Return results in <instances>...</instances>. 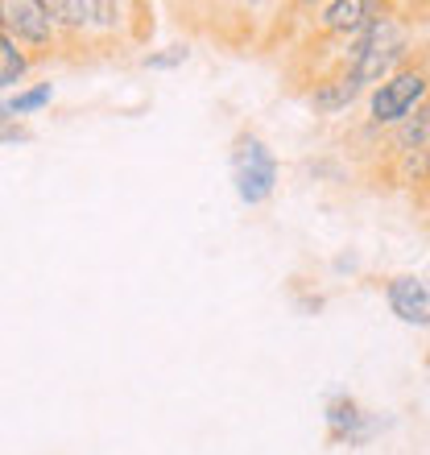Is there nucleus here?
Wrapping results in <instances>:
<instances>
[{"mask_svg":"<svg viewBox=\"0 0 430 455\" xmlns=\"http://www.w3.org/2000/svg\"><path fill=\"white\" fill-rule=\"evenodd\" d=\"M54 104V84H29L21 87V92H12V96L0 100V112L12 120H25V116H34V112L50 108Z\"/></svg>","mask_w":430,"mask_h":455,"instance_id":"obj_11","label":"nucleus"},{"mask_svg":"<svg viewBox=\"0 0 430 455\" xmlns=\"http://www.w3.org/2000/svg\"><path fill=\"white\" fill-rule=\"evenodd\" d=\"M430 100V54L410 59L397 75H389L385 84H377L369 92V120L377 132L397 129L402 120H410L414 112Z\"/></svg>","mask_w":430,"mask_h":455,"instance_id":"obj_2","label":"nucleus"},{"mask_svg":"<svg viewBox=\"0 0 430 455\" xmlns=\"http://www.w3.org/2000/svg\"><path fill=\"white\" fill-rule=\"evenodd\" d=\"M322 427H327V439L339 447H369L389 422L369 406H360L352 394H331L322 406Z\"/></svg>","mask_w":430,"mask_h":455,"instance_id":"obj_5","label":"nucleus"},{"mask_svg":"<svg viewBox=\"0 0 430 455\" xmlns=\"http://www.w3.org/2000/svg\"><path fill=\"white\" fill-rule=\"evenodd\" d=\"M0 29L21 50H29L34 59L54 54L62 42L59 25L50 21L46 0H0Z\"/></svg>","mask_w":430,"mask_h":455,"instance_id":"obj_4","label":"nucleus"},{"mask_svg":"<svg viewBox=\"0 0 430 455\" xmlns=\"http://www.w3.org/2000/svg\"><path fill=\"white\" fill-rule=\"evenodd\" d=\"M29 141H34V132L25 129L21 120H12L0 112V145H29Z\"/></svg>","mask_w":430,"mask_h":455,"instance_id":"obj_13","label":"nucleus"},{"mask_svg":"<svg viewBox=\"0 0 430 455\" xmlns=\"http://www.w3.org/2000/svg\"><path fill=\"white\" fill-rule=\"evenodd\" d=\"M410 59H414V29H410V21L402 12L385 4L356 37H347L344 46H339L335 67L347 71L360 87L372 92V87L385 84L389 75L402 71Z\"/></svg>","mask_w":430,"mask_h":455,"instance_id":"obj_1","label":"nucleus"},{"mask_svg":"<svg viewBox=\"0 0 430 455\" xmlns=\"http://www.w3.org/2000/svg\"><path fill=\"white\" fill-rule=\"evenodd\" d=\"M227 170H232V187H236V199L244 207L269 204L277 191V179H282L277 154L265 145V137H257L252 129L236 132L232 154H227Z\"/></svg>","mask_w":430,"mask_h":455,"instance_id":"obj_3","label":"nucleus"},{"mask_svg":"<svg viewBox=\"0 0 430 455\" xmlns=\"http://www.w3.org/2000/svg\"><path fill=\"white\" fill-rule=\"evenodd\" d=\"M46 9L62 37L116 34L124 12H129L124 4H112V0H46Z\"/></svg>","mask_w":430,"mask_h":455,"instance_id":"obj_6","label":"nucleus"},{"mask_svg":"<svg viewBox=\"0 0 430 455\" xmlns=\"http://www.w3.org/2000/svg\"><path fill=\"white\" fill-rule=\"evenodd\" d=\"M187 59H191V50H187V46H166V50L145 54L141 67H145V71H174V67H182Z\"/></svg>","mask_w":430,"mask_h":455,"instance_id":"obj_12","label":"nucleus"},{"mask_svg":"<svg viewBox=\"0 0 430 455\" xmlns=\"http://www.w3.org/2000/svg\"><path fill=\"white\" fill-rule=\"evenodd\" d=\"M364 92H369V87H360L347 71L331 67V71H322V75L311 79V87H307V104H311L319 116H339V112L352 108Z\"/></svg>","mask_w":430,"mask_h":455,"instance_id":"obj_8","label":"nucleus"},{"mask_svg":"<svg viewBox=\"0 0 430 455\" xmlns=\"http://www.w3.org/2000/svg\"><path fill=\"white\" fill-rule=\"evenodd\" d=\"M381 9L385 4H377V0H331V4H319V9H315V25H319L322 37L347 42V37H356Z\"/></svg>","mask_w":430,"mask_h":455,"instance_id":"obj_9","label":"nucleus"},{"mask_svg":"<svg viewBox=\"0 0 430 455\" xmlns=\"http://www.w3.org/2000/svg\"><path fill=\"white\" fill-rule=\"evenodd\" d=\"M37 67V59L29 50H21L4 29H0V92H21V84L29 79V71Z\"/></svg>","mask_w":430,"mask_h":455,"instance_id":"obj_10","label":"nucleus"},{"mask_svg":"<svg viewBox=\"0 0 430 455\" xmlns=\"http://www.w3.org/2000/svg\"><path fill=\"white\" fill-rule=\"evenodd\" d=\"M385 302L406 327L430 331V282L422 274H397L385 282Z\"/></svg>","mask_w":430,"mask_h":455,"instance_id":"obj_7","label":"nucleus"}]
</instances>
